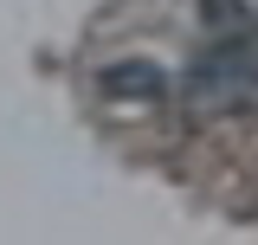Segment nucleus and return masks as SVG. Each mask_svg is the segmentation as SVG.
<instances>
[{"instance_id": "nucleus-2", "label": "nucleus", "mask_w": 258, "mask_h": 245, "mask_svg": "<svg viewBox=\"0 0 258 245\" xmlns=\"http://www.w3.org/2000/svg\"><path fill=\"white\" fill-rule=\"evenodd\" d=\"M97 91H103V97H123V103H161L168 78H161L149 58H116V65H103Z\"/></svg>"}, {"instance_id": "nucleus-3", "label": "nucleus", "mask_w": 258, "mask_h": 245, "mask_svg": "<svg viewBox=\"0 0 258 245\" xmlns=\"http://www.w3.org/2000/svg\"><path fill=\"white\" fill-rule=\"evenodd\" d=\"M239 7H245V20H258V0H239Z\"/></svg>"}, {"instance_id": "nucleus-1", "label": "nucleus", "mask_w": 258, "mask_h": 245, "mask_svg": "<svg viewBox=\"0 0 258 245\" xmlns=\"http://www.w3.org/2000/svg\"><path fill=\"white\" fill-rule=\"evenodd\" d=\"M252 91H258V45H220V52H207L194 65V78H187L194 116H226V110L252 103Z\"/></svg>"}]
</instances>
